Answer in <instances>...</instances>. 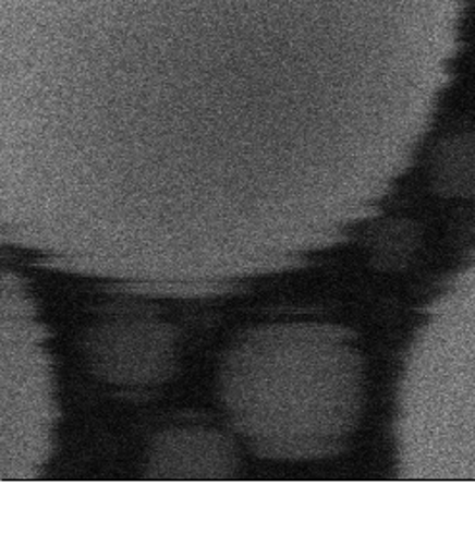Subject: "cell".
Wrapping results in <instances>:
<instances>
[{
    "label": "cell",
    "instance_id": "cell-2",
    "mask_svg": "<svg viewBox=\"0 0 475 558\" xmlns=\"http://www.w3.org/2000/svg\"><path fill=\"white\" fill-rule=\"evenodd\" d=\"M397 436L410 480L475 482V258L435 301L410 349Z\"/></svg>",
    "mask_w": 475,
    "mask_h": 558
},
{
    "label": "cell",
    "instance_id": "cell-5",
    "mask_svg": "<svg viewBox=\"0 0 475 558\" xmlns=\"http://www.w3.org/2000/svg\"><path fill=\"white\" fill-rule=\"evenodd\" d=\"M426 175L437 197L475 203V130H454L435 141Z\"/></svg>",
    "mask_w": 475,
    "mask_h": 558
},
{
    "label": "cell",
    "instance_id": "cell-1",
    "mask_svg": "<svg viewBox=\"0 0 475 558\" xmlns=\"http://www.w3.org/2000/svg\"><path fill=\"white\" fill-rule=\"evenodd\" d=\"M220 397L233 427L264 459H329L361 426L366 368L343 328L273 324L231 345Z\"/></svg>",
    "mask_w": 475,
    "mask_h": 558
},
{
    "label": "cell",
    "instance_id": "cell-6",
    "mask_svg": "<svg viewBox=\"0 0 475 558\" xmlns=\"http://www.w3.org/2000/svg\"><path fill=\"white\" fill-rule=\"evenodd\" d=\"M467 4H472V7L475 9V0H467Z\"/></svg>",
    "mask_w": 475,
    "mask_h": 558
},
{
    "label": "cell",
    "instance_id": "cell-4",
    "mask_svg": "<svg viewBox=\"0 0 475 558\" xmlns=\"http://www.w3.org/2000/svg\"><path fill=\"white\" fill-rule=\"evenodd\" d=\"M238 444L221 429L181 426L156 437L148 476L155 480H228L238 472Z\"/></svg>",
    "mask_w": 475,
    "mask_h": 558
},
{
    "label": "cell",
    "instance_id": "cell-3",
    "mask_svg": "<svg viewBox=\"0 0 475 558\" xmlns=\"http://www.w3.org/2000/svg\"><path fill=\"white\" fill-rule=\"evenodd\" d=\"M89 368L100 381L123 389L155 387L178 368V331L155 318L123 316L102 322L83 339Z\"/></svg>",
    "mask_w": 475,
    "mask_h": 558
}]
</instances>
